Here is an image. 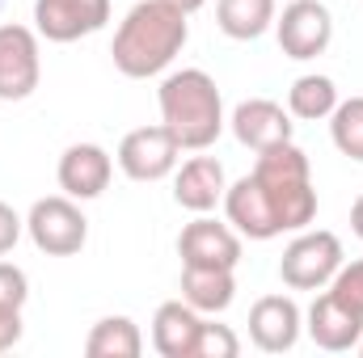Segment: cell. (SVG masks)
I'll list each match as a JSON object with an SVG mask.
<instances>
[{"label":"cell","mask_w":363,"mask_h":358,"mask_svg":"<svg viewBox=\"0 0 363 358\" xmlns=\"http://www.w3.org/2000/svg\"><path fill=\"white\" fill-rule=\"evenodd\" d=\"M186 38H190L186 13H178L165 0H140L118 21L110 55L127 81H148V76H161L178 59Z\"/></svg>","instance_id":"cell-1"},{"label":"cell","mask_w":363,"mask_h":358,"mask_svg":"<svg viewBox=\"0 0 363 358\" xmlns=\"http://www.w3.org/2000/svg\"><path fill=\"white\" fill-rule=\"evenodd\" d=\"M161 122L174 131L182 152H207L224 131V97L203 68L169 72L157 89Z\"/></svg>","instance_id":"cell-2"},{"label":"cell","mask_w":363,"mask_h":358,"mask_svg":"<svg viewBox=\"0 0 363 358\" xmlns=\"http://www.w3.org/2000/svg\"><path fill=\"white\" fill-rule=\"evenodd\" d=\"M250 178L258 181V190L271 202V211H274V219H279L283 232H304L317 219L313 169H308L304 148H296L291 139L287 144H274L267 152H258V165H254Z\"/></svg>","instance_id":"cell-3"},{"label":"cell","mask_w":363,"mask_h":358,"mask_svg":"<svg viewBox=\"0 0 363 358\" xmlns=\"http://www.w3.org/2000/svg\"><path fill=\"white\" fill-rule=\"evenodd\" d=\"M347 253H342V241L325 228H304L279 258V278L283 287L291 291H325L334 282V274L342 270Z\"/></svg>","instance_id":"cell-4"},{"label":"cell","mask_w":363,"mask_h":358,"mask_svg":"<svg viewBox=\"0 0 363 358\" xmlns=\"http://www.w3.org/2000/svg\"><path fill=\"white\" fill-rule=\"evenodd\" d=\"M26 232H30V241H34L38 253H47V258H72L89 241V219L77 207V198L51 194V198H38L30 207Z\"/></svg>","instance_id":"cell-5"},{"label":"cell","mask_w":363,"mask_h":358,"mask_svg":"<svg viewBox=\"0 0 363 358\" xmlns=\"http://www.w3.org/2000/svg\"><path fill=\"white\" fill-rule=\"evenodd\" d=\"M274 38L287 59H317L334 42V13L321 0H291L274 17Z\"/></svg>","instance_id":"cell-6"},{"label":"cell","mask_w":363,"mask_h":358,"mask_svg":"<svg viewBox=\"0 0 363 358\" xmlns=\"http://www.w3.org/2000/svg\"><path fill=\"white\" fill-rule=\"evenodd\" d=\"M178 156H182V144L174 139V131L165 122H157V127L127 131L114 161L131 181H161L178 169Z\"/></svg>","instance_id":"cell-7"},{"label":"cell","mask_w":363,"mask_h":358,"mask_svg":"<svg viewBox=\"0 0 363 358\" xmlns=\"http://www.w3.org/2000/svg\"><path fill=\"white\" fill-rule=\"evenodd\" d=\"M43 81L38 30L30 25H0V101H26Z\"/></svg>","instance_id":"cell-8"},{"label":"cell","mask_w":363,"mask_h":358,"mask_svg":"<svg viewBox=\"0 0 363 358\" xmlns=\"http://www.w3.org/2000/svg\"><path fill=\"white\" fill-rule=\"evenodd\" d=\"M304 329L313 337V346L330 350V354H347V350H359V337H363V312L351 308L338 291H321L304 316Z\"/></svg>","instance_id":"cell-9"},{"label":"cell","mask_w":363,"mask_h":358,"mask_svg":"<svg viewBox=\"0 0 363 358\" xmlns=\"http://www.w3.org/2000/svg\"><path fill=\"white\" fill-rule=\"evenodd\" d=\"M110 21V0H34V30L47 42L89 38Z\"/></svg>","instance_id":"cell-10"},{"label":"cell","mask_w":363,"mask_h":358,"mask_svg":"<svg viewBox=\"0 0 363 358\" xmlns=\"http://www.w3.org/2000/svg\"><path fill=\"white\" fill-rule=\"evenodd\" d=\"M182 266H220L237 270L241 262V232L233 224H220L211 215H194L178 236Z\"/></svg>","instance_id":"cell-11"},{"label":"cell","mask_w":363,"mask_h":358,"mask_svg":"<svg viewBox=\"0 0 363 358\" xmlns=\"http://www.w3.org/2000/svg\"><path fill=\"white\" fill-rule=\"evenodd\" d=\"M304 333V312L291 295H262L250 308V342L262 354H287Z\"/></svg>","instance_id":"cell-12"},{"label":"cell","mask_w":363,"mask_h":358,"mask_svg":"<svg viewBox=\"0 0 363 358\" xmlns=\"http://www.w3.org/2000/svg\"><path fill=\"white\" fill-rule=\"evenodd\" d=\"M228 122H233L237 144L250 148L254 156L267 152V148H274V144H287L291 131H296L291 114H287L279 101H271V97H250V101H241Z\"/></svg>","instance_id":"cell-13"},{"label":"cell","mask_w":363,"mask_h":358,"mask_svg":"<svg viewBox=\"0 0 363 358\" xmlns=\"http://www.w3.org/2000/svg\"><path fill=\"white\" fill-rule=\"evenodd\" d=\"M60 190L77 202H89V198H101L106 185L114 178V161L101 144H72L64 156H60Z\"/></svg>","instance_id":"cell-14"},{"label":"cell","mask_w":363,"mask_h":358,"mask_svg":"<svg viewBox=\"0 0 363 358\" xmlns=\"http://www.w3.org/2000/svg\"><path fill=\"white\" fill-rule=\"evenodd\" d=\"M224 165L216 156H190L182 169H174V202L182 211H194V215H207L224 202Z\"/></svg>","instance_id":"cell-15"},{"label":"cell","mask_w":363,"mask_h":358,"mask_svg":"<svg viewBox=\"0 0 363 358\" xmlns=\"http://www.w3.org/2000/svg\"><path fill=\"white\" fill-rule=\"evenodd\" d=\"M224 215H228V224H233L241 236H250V241H274V236H283L271 202L262 198L258 181L250 178V173L224 190Z\"/></svg>","instance_id":"cell-16"},{"label":"cell","mask_w":363,"mask_h":358,"mask_svg":"<svg viewBox=\"0 0 363 358\" xmlns=\"http://www.w3.org/2000/svg\"><path fill=\"white\" fill-rule=\"evenodd\" d=\"M203 329V312H194L186 299H169L152 316V350L161 358H194Z\"/></svg>","instance_id":"cell-17"},{"label":"cell","mask_w":363,"mask_h":358,"mask_svg":"<svg viewBox=\"0 0 363 358\" xmlns=\"http://www.w3.org/2000/svg\"><path fill=\"white\" fill-rule=\"evenodd\" d=\"M182 299L203 316H220L237 299V278L220 266H182Z\"/></svg>","instance_id":"cell-18"},{"label":"cell","mask_w":363,"mask_h":358,"mask_svg":"<svg viewBox=\"0 0 363 358\" xmlns=\"http://www.w3.org/2000/svg\"><path fill=\"white\" fill-rule=\"evenodd\" d=\"M274 0H220L216 4V25L233 42H254L274 25Z\"/></svg>","instance_id":"cell-19"},{"label":"cell","mask_w":363,"mask_h":358,"mask_svg":"<svg viewBox=\"0 0 363 358\" xmlns=\"http://www.w3.org/2000/svg\"><path fill=\"white\" fill-rule=\"evenodd\" d=\"M89 358H140L144 354V333L131 316H106L97 321L85 337Z\"/></svg>","instance_id":"cell-20"},{"label":"cell","mask_w":363,"mask_h":358,"mask_svg":"<svg viewBox=\"0 0 363 358\" xmlns=\"http://www.w3.org/2000/svg\"><path fill=\"white\" fill-rule=\"evenodd\" d=\"M338 105V85L321 72H308V76H296L291 89H287V114L300 118V122H321L330 118Z\"/></svg>","instance_id":"cell-21"},{"label":"cell","mask_w":363,"mask_h":358,"mask_svg":"<svg viewBox=\"0 0 363 358\" xmlns=\"http://www.w3.org/2000/svg\"><path fill=\"white\" fill-rule=\"evenodd\" d=\"M330 139L342 156L363 161V97H347L330 114Z\"/></svg>","instance_id":"cell-22"},{"label":"cell","mask_w":363,"mask_h":358,"mask_svg":"<svg viewBox=\"0 0 363 358\" xmlns=\"http://www.w3.org/2000/svg\"><path fill=\"white\" fill-rule=\"evenodd\" d=\"M237 354H241V337H237L228 325L203 321V329H199V346H194V358H237Z\"/></svg>","instance_id":"cell-23"},{"label":"cell","mask_w":363,"mask_h":358,"mask_svg":"<svg viewBox=\"0 0 363 358\" xmlns=\"http://www.w3.org/2000/svg\"><path fill=\"white\" fill-rule=\"evenodd\" d=\"M26 299H30V278H26V270L13 266V262H0V304L26 308Z\"/></svg>","instance_id":"cell-24"},{"label":"cell","mask_w":363,"mask_h":358,"mask_svg":"<svg viewBox=\"0 0 363 358\" xmlns=\"http://www.w3.org/2000/svg\"><path fill=\"white\" fill-rule=\"evenodd\" d=\"M330 291H338L351 308H359V312H363V258H359V262H351V266L342 262V270H338V274H334V282H330Z\"/></svg>","instance_id":"cell-25"},{"label":"cell","mask_w":363,"mask_h":358,"mask_svg":"<svg viewBox=\"0 0 363 358\" xmlns=\"http://www.w3.org/2000/svg\"><path fill=\"white\" fill-rule=\"evenodd\" d=\"M21 232H26V219H21L9 202H0V258L13 253V245L21 241Z\"/></svg>","instance_id":"cell-26"},{"label":"cell","mask_w":363,"mask_h":358,"mask_svg":"<svg viewBox=\"0 0 363 358\" xmlns=\"http://www.w3.org/2000/svg\"><path fill=\"white\" fill-rule=\"evenodd\" d=\"M17 342H21V308L0 304V354L13 350Z\"/></svg>","instance_id":"cell-27"},{"label":"cell","mask_w":363,"mask_h":358,"mask_svg":"<svg viewBox=\"0 0 363 358\" xmlns=\"http://www.w3.org/2000/svg\"><path fill=\"white\" fill-rule=\"evenodd\" d=\"M351 232L363 241V194L355 198V207H351Z\"/></svg>","instance_id":"cell-28"},{"label":"cell","mask_w":363,"mask_h":358,"mask_svg":"<svg viewBox=\"0 0 363 358\" xmlns=\"http://www.w3.org/2000/svg\"><path fill=\"white\" fill-rule=\"evenodd\" d=\"M165 4H174L178 13H186V17H190V13H199V8H203L207 0H165Z\"/></svg>","instance_id":"cell-29"},{"label":"cell","mask_w":363,"mask_h":358,"mask_svg":"<svg viewBox=\"0 0 363 358\" xmlns=\"http://www.w3.org/2000/svg\"><path fill=\"white\" fill-rule=\"evenodd\" d=\"M359 354H363V337H359Z\"/></svg>","instance_id":"cell-30"}]
</instances>
